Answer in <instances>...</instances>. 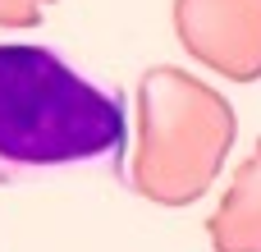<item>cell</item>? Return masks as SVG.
Segmentation results:
<instances>
[{
    "instance_id": "cell-1",
    "label": "cell",
    "mask_w": 261,
    "mask_h": 252,
    "mask_svg": "<svg viewBox=\"0 0 261 252\" xmlns=\"http://www.w3.org/2000/svg\"><path fill=\"white\" fill-rule=\"evenodd\" d=\"M128 101L55 46L0 41V188L69 174L124 179Z\"/></svg>"
}]
</instances>
